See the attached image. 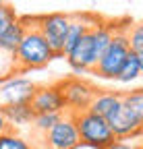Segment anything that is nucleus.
<instances>
[{
  "instance_id": "nucleus-1",
  "label": "nucleus",
  "mask_w": 143,
  "mask_h": 149,
  "mask_svg": "<svg viewBox=\"0 0 143 149\" xmlns=\"http://www.w3.org/2000/svg\"><path fill=\"white\" fill-rule=\"evenodd\" d=\"M21 21L25 23V35L21 40L19 50L15 52V60L19 72L33 70V68H42L48 62L56 58L54 50L50 48V44L44 40V35L38 29V17H23Z\"/></svg>"
},
{
  "instance_id": "nucleus-2",
  "label": "nucleus",
  "mask_w": 143,
  "mask_h": 149,
  "mask_svg": "<svg viewBox=\"0 0 143 149\" xmlns=\"http://www.w3.org/2000/svg\"><path fill=\"white\" fill-rule=\"evenodd\" d=\"M129 25H118L116 33L112 37V42L108 46V50L104 52V56L100 58L98 66H96V74L102 79H114L116 81V74L122 68L124 60L129 58L131 54V44H129Z\"/></svg>"
},
{
  "instance_id": "nucleus-3",
  "label": "nucleus",
  "mask_w": 143,
  "mask_h": 149,
  "mask_svg": "<svg viewBox=\"0 0 143 149\" xmlns=\"http://www.w3.org/2000/svg\"><path fill=\"white\" fill-rule=\"evenodd\" d=\"M77 122V130L81 137V145H87L91 149H106L110 143L116 141L108 120L93 114V112H81V114H73Z\"/></svg>"
},
{
  "instance_id": "nucleus-4",
  "label": "nucleus",
  "mask_w": 143,
  "mask_h": 149,
  "mask_svg": "<svg viewBox=\"0 0 143 149\" xmlns=\"http://www.w3.org/2000/svg\"><path fill=\"white\" fill-rule=\"evenodd\" d=\"M62 95H64V104H66V112L68 114H81L87 112L91 106L93 97H96V87L91 83H87L81 77H68L58 81Z\"/></svg>"
},
{
  "instance_id": "nucleus-5",
  "label": "nucleus",
  "mask_w": 143,
  "mask_h": 149,
  "mask_svg": "<svg viewBox=\"0 0 143 149\" xmlns=\"http://www.w3.org/2000/svg\"><path fill=\"white\" fill-rule=\"evenodd\" d=\"M68 23H70V15L64 13H48L38 17V29L44 35V40L50 44V48L54 50L56 58L64 56V40H66Z\"/></svg>"
},
{
  "instance_id": "nucleus-6",
  "label": "nucleus",
  "mask_w": 143,
  "mask_h": 149,
  "mask_svg": "<svg viewBox=\"0 0 143 149\" xmlns=\"http://www.w3.org/2000/svg\"><path fill=\"white\" fill-rule=\"evenodd\" d=\"M42 141H44V149H77L81 145V137L77 130L75 116L66 112Z\"/></svg>"
},
{
  "instance_id": "nucleus-7",
  "label": "nucleus",
  "mask_w": 143,
  "mask_h": 149,
  "mask_svg": "<svg viewBox=\"0 0 143 149\" xmlns=\"http://www.w3.org/2000/svg\"><path fill=\"white\" fill-rule=\"evenodd\" d=\"M31 108L35 114H66L64 95L58 83L38 87L35 95L31 97Z\"/></svg>"
},
{
  "instance_id": "nucleus-8",
  "label": "nucleus",
  "mask_w": 143,
  "mask_h": 149,
  "mask_svg": "<svg viewBox=\"0 0 143 149\" xmlns=\"http://www.w3.org/2000/svg\"><path fill=\"white\" fill-rule=\"evenodd\" d=\"M106 120H108V124H110V128H112V133H114L116 139L129 141V139L141 135V126H143V122H141V120H139V118H137L122 102L118 104V108H116Z\"/></svg>"
},
{
  "instance_id": "nucleus-9",
  "label": "nucleus",
  "mask_w": 143,
  "mask_h": 149,
  "mask_svg": "<svg viewBox=\"0 0 143 149\" xmlns=\"http://www.w3.org/2000/svg\"><path fill=\"white\" fill-rule=\"evenodd\" d=\"M38 91V85L31 83L25 77H13L6 83L0 85V97L2 106H21V104H31V97Z\"/></svg>"
},
{
  "instance_id": "nucleus-10",
  "label": "nucleus",
  "mask_w": 143,
  "mask_h": 149,
  "mask_svg": "<svg viewBox=\"0 0 143 149\" xmlns=\"http://www.w3.org/2000/svg\"><path fill=\"white\" fill-rule=\"evenodd\" d=\"M100 21L93 15H87V13H77V15H70V23H68V31H66V40H64V56L77 46V42L81 40L83 35H87L91 31V27Z\"/></svg>"
},
{
  "instance_id": "nucleus-11",
  "label": "nucleus",
  "mask_w": 143,
  "mask_h": 149,
  "mask_svg": "<svg viewBox=\"0 0 143 149\" xmlns=\"http://www.w3.org/2000/svg\"><path fill=\"white\" fill-rule=\"evenodd\" d=\"M120 102H122V93H118V91H98L91 106H89V112H93V114H98L102 118H108L118 108Z\"/></svg>"
},
{
  "instance_id": "nucleus-12",
  "label": "nucleus",
  "mask_w": 143,
  "mask_h": 149,
  "mask_svg": "<svg viewBox=\"0 0 143 149\" xmlns=\"http://www.w3.org/2000/svg\"><path fill=\"white\" fill-rule=\"evenodd\" d=\"M4 112V116L8 120L10 126H27L33 122L35 112L31 108V104H21V106H2L0 108Z\"/></svg>"
},
{
  "instance_id": "nucleus-13",
  "label": "nucleus",
  "mask_w": 143,
  "mask_h": 149,
  "mask_svg": "<svg viewBox=\"0 0 143 149\" xmlns=\"http://www.w3.org/2000/svg\"><path fill=\"white\" fill-rule=\"evenodd\" d=\"M23 35H25V23L19 19V21L13 23L4 33H0V50L8 52V54H15L21 46Z\"/></svg>"
},
{
  "instance_id": "nucleus-14",
  "label": "nucleus",
  "mask_w": 143,
  "mask_h": 149,
  "mask_svg": "<svg viewBox=\"0 0 143 149\" xmlns=\"http://www.w3.org/2000/svg\"><path fill=\"white\" fill-rule=\"evenodd\" d=\"M139 77H141L139 56H137L135 52H131V54H129V58L124 60L122 68L118 70V74H116V81H118V83H133V81H135V79H139Z\"/></svg>"
},
{
  "instance_id": "nucleus-15",
  "label": "nucleus",
  "mask_w": 143,
  "mask_h": 149,
  "mask_svg": "<svg viewBox=\"0 0 143 149\" xmlns=\"http://www.w3.org/2000/svg\"><path fill=\"white\" fill-rule=\"evenodd\" d=\"M62 116H64V114H35V118H33V122H31V128H33L38 135H42V139H44L50 130L58 124V120H60Z\"/></svg>"
},
{
  "instance_id": "nucleus-16",
  "label": "nucleus",
  "mask_w": 143,
  "mask_h": 149,
  "mask_svg": "<svg viewBox=\"0 0 143 149\" xmlns=\"http://www.w3.org/2000/svg\"><path fill=\"white\" fill-rule=\"evenodd\" d=\"M122 104L143 122V87L124 91V93H122Z\"/></svg>"
},
{
  "instance_id": "nucleus-17",
  "label": "nucleus",
  "mask_w": 143,
  "mask_h": 149,
  "mask_svg": "<svg viewBox=\"0 0 143 149\" xmlns=\"http://www.w3.org/2000/svg\"><path fill=\"white\" fill-rule=\"evenodd\" d=\"M0 149H33V147L29 141H25L23 137L8 130V133L0 135Z\"/></svg>"
},
{
  "instance_id": "nucleus-18",
  "label": "nucleus",
  "mask_w": 143,
  "mask_h": 149,
  "mask_svg": "<svg viewBox=\"0 0 143 149\" xmlns=\"http://www.w3.org/2000/svg\"><path fill=\"white\" fill-rule=\"evenodd\" d=\"M129 44H131V52L141 54L143 52V23L137 25H129Z\"/></svg>"
},
{
  "instance_id": "nucleus-19",
  "label": "nucleus",
  "mask_w": 143,
  "mask_h": 149,
  "mask_svg": "<svg viewBox=\"0 0 143 149\" xmlns=\"http://www.w3.org/2000/svg\"><path fill=\"white\" fill-rule=\"evenodd\" d=\"M17 21H19V17H17V10L10 4H4L2 8H0V33H4Z\"/></svg>"
},
{
  "instance_id": "nucleus-20",
  "label": "nucleus",
  "mask_w": 143,
  "mask_h": 149,
  "mask_svg": "<svg viewBox=\"0 0 143 149\" xmlns=\"http://www.w3.org/2000/svg\"><path fill=\"white\" fill-rule=\"evenodd\" d=\"M106 149H135V145L133 143H129V141H122V139H116L114 143H110Z\"/></svg>"
},
{
  "instance_id": "nucleus-21",
  "label": "nucleus",
  "mask_w": 143,
  "mask_h": 149,
  "mask_svg": "<svg viewBox=\"0 0 143 149\" xmlns=\"http://www.w3.org/2000/svg\"><path fill=\"white\" fill-rule=\"evenodd\" d=\"M8 128H10V124H8L6 116H4V112L0 110V135H4V133H8Z\"/></svg>"
},
{
  "instance_id": "nucleus-22",
  "label": "nucleus",
  "mask_w": 143,
  "mask_h": 149,
  "mask_svg": "<svg viewBox=\"0 0 143 149\" xmlns=\"http://www.w3.org/2000/svg\"><path fill=\"white\" fill-rule=\"evenodd\" d=\"M137 56H139V66H141V74H143V52L137 54Z\"/></svg>"
},
{
  "instance_id": "nucleus-23",
  "label": "nucleus",
  "mask_w": 143,
  "mask_h": 149,
  "mask_svg": "<svg viewBox=\"0 0 143 149\" xmlns=\"http://www.w3.org/2000/svg\"><path fill=\"white\" fill-rule=\"evenodd\" d=\"M135 149H143V145H135Z\"/></svg>"
},
{
  "instance_id": "nucleus-24",
  "label": "nucleus",
  "mask_w": 143,
  "mask_h": 149,
  "mask_svg": "<svg viewBox=\"0 0 143 149\" xmlns=\"http://www.w3.org/2000/svg\"><path fill=\"white\" fill-rule=\"evenodd\" d=\"M2 6H4V2H0V8H2Z\"/></svg>"
},
{
  "instance_id": "nucleus-25",
  "label": "nucleus",
  "mask_w": 143,
  "mask_h": 149,
  "mask_svg": "<svg viewBox=\"0 0 143 149\" xmlns=\"http://www.w3.org/2000/svg\"><path fill=\"white\" fill-rule=\"evenodd\" d=\"M141 137H143V126H141Z\"/></svg>"
}]
</instances>
